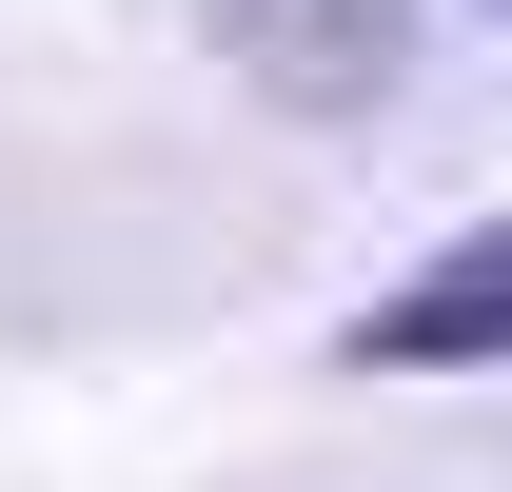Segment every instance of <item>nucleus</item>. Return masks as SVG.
Returning <instances> with one entry per match:
<instances>
[{"mask_svg": "<svg viewBox=\"0 0 512 492\" xmlns=\"http://www.w3.org/2000/svg\"><path fill=\"white\" fill-rule=\"evenodd\" d=\"M217 20V60L256 99H296V119H375L394 79H414V0H197Z\"/></svg>", "mask_w": 512, "mask_h": 492, "instance_id": "1", "label": "nucleus"}, {"mask_svg": "<svg viewBox=\"0 0 512 492\" xmlns=\"http://www.w3.org/2000/svg\"><path fill=\"white\" fill-rule=\"evenodd\" d=\"M355 355H394V374H453V355H512V217H493V237H453L434 276H394V296L355 315Z\"/></svg>", "mask_w": 512, "mask_h": 492, "instance_id": "2", "label": "nucleus"}, {"mask_svg": "<svg viewBox=\"0 0 512 492\" xmlns=\"http://www.w3.org/2000/svg\"><path fill=\"white\" fill-rule=\"evenodd\" d=\"M493 20H512V0H493Z\"/></svg>", "mask_w": 512, "mask_h": 492, "instance_id": "3", "label": "nucleus"}]
</instances>
